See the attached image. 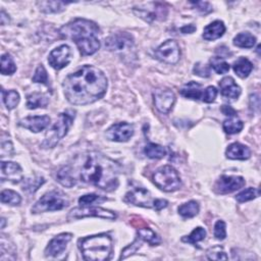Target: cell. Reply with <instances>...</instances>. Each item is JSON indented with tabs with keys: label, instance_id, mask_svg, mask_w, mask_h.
Returning <instances> with one entry per match:
<instances>
[{
	"label": "cell",
	"instance_id": "1",
	"mask_svg": "<svg viewBox=\"0 0 261 261\" xmlns=\"http://www.w3.org/2000/svg\"><path fill=\"white\" fill-rule=\"evenodd\" d=\"M62 87L64 96L70 103L87 105L99 100L106 93L107 79L98 68L84 65L65 78Z\"/></svg>",
	"mask_w": 261,
	"mask_h": 261
},
{
	"label": "cell",
	"instance_id": "2",
	"mask_svg": "<svg viewBox=\"0 0 261 261\" xmlns=\"http://www.w3.org/2000/svg\"><path fill=\"white\" fill-rule=\"evenodd\" d=\"M78 169L81 181L86 184L107 192L119 187V164L101 153L89 152L82 155Z\"/></svg>",
	"mask_w": 261,
	"mask_h": 261
},
{
	"label": "cell",
	"instance_id": "3",
	"mask_svg": "<svg viewBox=\"0 0 261 261\" xmlns=\"http://www.w3.org/2000/svg\"><path fill=\"white\" fill-rule=\"evenodd\" d=\"M98 33V26L85 19H77L59 30L61 37L73 40L84 56L93 55L100 48Z\"/></svg>",
	"mask_w": 261,
	"mask_h": 261
},
{
	"label": "cell",
	"instance_id": "4",
	"mask_svg": "<svg viewBox=\"0 0 261 261\" xmlns=\"http://www.w3.org/2000/svg\"><path fill=\"white\" fill-rule=\"evenodd\" d=\"M79 249L83 258L88 261H104L110 259L113 246L107 234H98L79 240Z\"/></svg>",
	"mask_w": 261,
	"mask_h": 261
},
{
	"label": "cell",
	"instance_id": "5",
	"mask_svg": "<svg viewBox=\"0 0 261 261\" xmlns=\"http://www.w3.org/2000/svg\"><path fill=\"white\" fill-rule=\"evenodd\" d=\"M75 116L76 111L73 109H69L60 113L56 123L52 126V128L49 130V132L46 134L41 146L45 149L54 148L57 145V143L68 134L69 130L75 120Z\"/></svg>",
	"mask_w": 261,
	"mask_h": 261
},
{
	"label": "cell",
	"instance_id": "6",
	"mask_svg": "<svg viewBox=\"0 0 261 261\" xmlns=\"http://www.w3.org/2000/svg\"><path fill=\"white\" fill-rule=\"evenodd\" d=\"M69 199L67 195L62 192L54 190L44 194L32 207L33 213H42L46 211L61 210L69 206Z\"/></svg>",
	"mask_w": 261,
	"mask_h": 261
},
{
	"label": "cell",
	"instance_id": "7",
	"mask_svg": "<svg viewBox=\"0 0 261 261\" xmlns=\"http://www.w3.org/2000/svg\"><path fill=\"white\" fill-rule=\"evenodd\" d=\"M153 182L164 192H175L182 187L181 177L172 165L159 167L153 175Z\"/></svg>",
	"mask_w": 261,
	"mask_h": 261
},
{
	"label": "cell",
	"instance_id": "8",
	"mask_svg": "<svg viewBox=\"0 0 261 261\" xmlns=\"http://www.w3.org/2000/svg\"><path fill=\"white\" fill-rule=\"evenodd\" d=\"M135 14L148 23L165 21L168 15V6L163 2H148L134 7Z\"/></svg>",
	"mask_w": 261,
	"mask_h": 261
},
{
	"label": "cell",
	"instance_id": "9",
	"mask_svg": "<svg viewBox=\"0 0 261 261\" xmlns=\"http://www.w3.org/2000/svg\"><path fill=\"white\" fill-rule=\"evenodd\" d=\"M89 216H94V217H99L103 219H109V220H114L116 219L117 215L111 210L104 209L101 207H92V206H82V207H77L71 210L69 213V219H80L84 217H89Z\"/></svg>",
	"mask_w": 261,
	"mask_h": 261
},
{
	"label": "cell",
	"instance_id": "10",
	"mask_svg": "<svg viewBox=\"0 0 261 261\" xmlns=\"http://www.w3.org/2000/svg\"><path fill=\"white\" fill-rule=\"evenodd\" d=\"M155 57L167 64H177L181 58V49L177 41L166 40L155 50Z\"/></svg>",
	"mask_w": 261,
	"mask_h": 261
},
{
	"label": "cell",
	"instance_id": "11",
	"mask_svg": "<svg viewBox=\"0 0 261 261\" xmlns=\"http://www.w3.org/2000/svg\"><path fill=\"white\" fill-rule=\"evenodd\" d=\"M105 47L113 52H126L134 47L133 36L127 32L115 33L105 40Z\"/></svg>",
	"mask_w": 261,
	"mask_h": 261
},
{
	"label": "cell",
	"instance_id": "12",
	"mask_svg": "<svg viewBox=\"0 0 261 261\" xmlns=\"http://www.w3.org/2000/svg\"><path fill=\"white\" fill-rule=\"evenodd\" d=\"M154 104L157 110L163 114L171 111L176 103V95L171 89L157 88L153 93Z\"/></svg>",
	"mask_w": 261,
	"mask_h": 261
},
{
	"label": "cell",
	"instance_id": "13",
	"mask_svg": "<svg viewBox=\"0 0 261 261\" xmlns=\"http://www.w3.org/2000/svg\"><path fill=\"white\" fill-rule=\"evenodd\" d=\"M73 52L70 46L60 45L50 52L48 56V62L54 70H61L69 65L72 60Z\"/></svg>",
	"mask_w": 261,
	"mask_h": 261
},
{
	"label": "cell",
	"instance_id": "14",
	"mask_svg": "<svg viewBox=\"0 0 261 261\" xmlns=\"http://www.w3.org/2000/svg\"><path fill=\"white\" fill-rule=\"evenodd\" d=\"M125 200L130 204L136 206L153 208L154 200L152 198L151 193L143 187H135L126 194Z\"/></svg>",
	"mask_w": 261,
	"mask_h": 261
},
{
	"label": "cell",
	"instance_id": "15",
	"mask_svg": "<svg viewBox=\"0 0 261 261\" xmlns=\"http://www.w3.org/2000/svg\"><path fill=\"white\" fill-rule=\"evenodd\" d=\"M246 182L244 178L237 176H221L215 183L214 191L217 194H229L244 187Z\"/></svg>",
	"mask_w": 261,
	"mask_h": 261
},
{
	"label": "cell",
	"instance_id": "16",
	"mask_svg": "<svg viewBox=\"0 0 261 261\" xmlns=\"http://www.w3.org/2000/svg\"><path fill=\"white\" fill-rule=\"evenodd\" d=\"M106 138L113 142H127L134 135V127L128 123H117L106 130Z\"/></svg>",
	"mask_w": 261,
	"mask_h": 261
},
{
	"label": "cell",
	"instance_id": "17",
	"mask_svg": "<svg viewBox=\"0 0 261 261\" xmlns=\"http://www.w3.org/2000/svg\"><path fill=\"white\" fill-rule=\"evenodd\" d=\"M72 239H73V234L70 233H62L57 235V236L52 239L47 245L45 249V255L50 257H55L63 253L64 250L67 249L68 244L72 241Z\"/></svg>",
	"mask_w": 261,
	"mask_h": 261
},
{
	"label": "cell",
	"instance_id": "18",
	"mask_svg": "<svg viewBox=\"0 0 261 261\" xmlns=\"http://www.w3.org/2000/svg\"><path fill=\"white\" fill-rule=\"evenodd\" d=\"M19 125L25 129L30 130L31 132L39 133L45 130L50 125V117L48 115L28 116L21 120Z\"/></svg>",
	"mask_w": 261,
	"mask_h": 261
},
{
	"label": "cell",
	"instance_id": "19",
	"mask_svg": "<svg viewBox=\"0 0 261 261\" xmlns=\"http://www.w3.org/2000/svg\"><path fill=\"white\" fill-rule=\"evenodd\" d=\"M220 93L224 97L235 100L241 95V88L232 77H226L219 82Z\"/></svg>",
	"mask_w": 261,
	"mask_h": 261
},
{
	"label": "cell",
	"instance_id": "20",
	"mask_svg": "<svg viewBox=\"0 0 261 261\" xmlns=\"http://www.w3.org/2000/svg\"><path fill=\"white\" fill-rule=\"evenodd\" d=\"M1 172H2V180L6 178L8 181L12 183H20L23 180L22 167L16 162L2 161Z\"/></svg>",
	"mask_w": 261,
	"mask_h": 261
},
{
	"label": "cell",
	"instance_id": "21",
	"mask_svg": "<svg viewBox=\"0 0 261 261\" xmlns=\"http://www.w3.org/2000/svg\"><path fill=\"white\" fill-rule=\"evenodd\" d=\"M226 155L228 158L233 160H246L250 158L251 151L247 146L236 142L227 148Z\"/></svg>",
	"mask_w": 261,
	"mask_h": 261
},
{
	"label": "cell",
	"instance_id": "22",
	"mask_svg": "<svg viewBox=\"0 0 261 261\" xmlns=\"http://www.w3.org/2000/svg\"><path fill=\"white\" fill-rule=\"evenodd\" d=\"M226 32V26L224 22L214 21L204 28L203 38L207 41H213L220 38Z\"/></svg>",
	"mask_w": 261,
	"mask_h": 261
},
{
	"label": "cell",
	"instance_id": "23",
	"mask_svg": "<svg viewBox=\"0 0 261 261\" xmlns=\"http://www.w3.org/2000/svg\"><path fill=\"white\" fill-rule=\"evenodd\" d=\"M203 88L202 85L197 82H189L188 84H185L181 89L180 93L182 96L185 98L193 99V100H200L202 99L203 95Z\"/></svg>",
	"mask_w": 261,
	"mask_h": 261
},
{
	"label": "cell",
	"instance_id": "24",
	"mask_svg": "<svg viewBox=\"0 0 261 261\" xmlns=\"http://www.w3.org/2000/svg\"><path fill=\"white\" fill-rule=\"evenodd\" d=\"M56 179L58 183L67 188H72L76 185V178L75 173L73 172V168L71 166H63L57 172Z\"/></svg>",
	"mask_w": 261,
	"mask_h": 261
},
{
	"label": "cell",
	"instance_id": "25",
	"mask_svg": "<svg viewBox=\"0 0 261 261\" xmlns=\"http://www.w3.org/2000/svg\"><path fill=\"white\" fill-rule=\"evenodd\" d=\"M233 69L240 78L245 79L248 76H249L253 70V64L252 62L246 58V57H240L233 64Z\"/></svg>",
	"mask_w": 261,
	"mask_h": 261
},
{
	"label": "cell",
	"instance_id": "26",
	"mask_svg": "<svg viewBox=\"0 0 261 261\" xmlns=\"http://www.w3.org/2000/svg\"><path fill=\"white\" fill-rule=\"evenodd\" d=\"M49 103V98L42 93H33L27 98V106L29 109L45 108Z\"/></svg>",
	"mask_w": 261,
	"mask_h": 261
},
{
	"label": "cell",
	"instance_id": "27",
	"mask_svg": "<svg viewBox=\"0 0 261 261\" xmlns=\"http://www.w3.org/2000/svg\"><path fill=\"white\" fill-rule=\"evenodd\" d=\"M137 233H138V238H140L142 241L147 242L151 246H157L161 244L160 237L150 228H140L138 229Z\"/></svg>",
	"mask_w": 261,
	"mask_h": 261
},
{
	"label": "cell",
	"instance_id": "28",
	"mask_svg": "<svg viewBox=\"0 0 261 261\" xmlns=\"http://www.w3.org/2000/svg\"><path fill=\"white\" fill-rule=\"evenodd\" d=\"M71 4V2L64 1H41L38 2L40 10L46 14H56V12H61L64 10L65 6Z\"/></svg>",
	"mask_w": 261,
	"mask_h": 261
},
{
	"label": "cell",
	"instance_id": "29",
	"mask_svg": "<svg viewBox=\"0 0 261 261\" xmlns=\"http://www.w3.org/2000/svg\"><path fill=\"white\" fill-rule=\"evenodd\" d=\"M199 209H200V207H199L198 202L192 200L187 203L182 204L179 207L178 211H179V214L184 218H192L198 214Z\"/></svg>",
	"mask_w": 261,
	"mask_h": 261
},
{
	"label": "cell",
	"instance_id": "30",
	"mask_svg": "<svg viewBox=\"0 0 261 261\" xmlns=\"http://www.w3.org/2000/svg\"><path fill=\"white\" fill-rule=\"evenodd\" d=\"M243 127H244L243 122L241 120H239L236 115L230 116L229 119H227L223 124L224 130L229 135H234V134L240 133Z\"/></svg>",
	"mask_w": 261,
	"mask_h": 261
},
{
	"label": "cell",
	"instance_id": "31",
	"mask_svg": "<svg viewBox=\"0 0 261 261\" xmlns=\"http://www.w3.org/2000/svg\"><path fill=\"white\" fill-rule=\"evenodd\" d=\"M234 44L240 48H252L256 44V38L248 32L240 33L234 38Z\"/></svg>",
	"mask_w": 261,
	"mask_h": 261
},
{
	"label": "cell",
	"instance_id": "32",
	"mask_svg": "<svg viewBox=\"0 0 261 261\" xmlns=\"http://www.w3.org/2000/svg\"><path fill=\"white\" fill-rule=\"evenodd\" d=\"M1 93H2V100L5 104L6 108L8 110L15 109L18 106V104L20 103V94L16 90L5 91L4 89H2Z\"/></svg>",
	"mask_w": 261,
	"mask_h": 261
},
{
	"label": "cell",
	"instance_id": "33",
	"mask_svg": "<svg viewBox=\"0 0 261 261\" xmlns=\"http://www.w3.org/2000/svg\"><path fill=\"white\" fill-rule=\"evenodd\" d=\"M144 153L151 159H159L166 155V149L155 143H149L144 148Z\"/></svg>",
	"mask_w": 261,
	"mask_h": 261
},
{
	"label": "cell",
	"instance_id": "34",
	"mask_svg": "<svg viewBox=\"0 0 261 261\" xmlns=\"http://www.w3.org/2000/svg\"><path fill=\"white\" fill-rule=\"evenodd\" d=\"M205 238H206V231L203 228L198 227V228H196L195 230H193V232L189 235V236L183 237L182 241L193 244L194 246H196L197 245V243L203 241Z\"/></svg>",
	"mask_w": 261,
	"mask_h": 261
},
{
	"label": "cell",
	"instance_id": "35",
	"mask_svg": "<svg viewBox=\"0 0 261 261\" xmlns=\"http://www.w3.org/2000/svg\"><path fill=\"white\" fill-rule=\"evenodd\" d=\"M210 67L218 75L227 74L230 71V64L221 56H214L210 59Z\"/></svg>",
	"mask_w": 261,
	"mask_h": 261
},
{
	"label": "cell",
	"instance_id": "36",
	"mask_svg": "<svg viewBox=\"0 0 261 261\" xmlns=\"http://www.w3.org/2000/svg\"><path fill=\"white\" fill-rule=\"evenodd\" d=\"M1 202L3 204H9L12 206L20 205L22 202V198L20 194L12 190H3L1 192Z\"/></svg>",
	"mask_w": 261,
	"mask_h": 261
},
{
	"label": "cell",
	"instance_id": "37",
	"mask_svg": "<svg viewBox=\"0 0 261 261\" xmlns=\"http://www.w3.org/2000/svg\"><path fill=\"white\" fill-rule=\"evenodd\" d=\"M17 72V65L12 57L5 53L1 56V74L2 75H12Z\"/></svg>",
	"mask_w": 261,
	"mask_h": 261
},
{
	"label": "cell",
	"instance_id": "38",
	"mask_svg": "<svg viewBox=\"0 0 261 261\" xmlns=\"http://www.w3.org/2000/svg\"><path fill=\"white\" fill-rule=\"evenodd\" d=\"M107 201L106 197H103V196H99L96 194H87L82 196L79 199V204L81 206H92L94 204H100Z\"/></svg>",
	"mask_w": 261,
	"mask_h": 261
},
{
	"label": "cell",
	"instance_id": "39",
	"mask_svg": "<svg viewBox=\"0 0 261 261\" xmlns=\"http://www.w3.org/2000/svg\"><path fill=\"white\" fill-rule=\"evenodd\" d=\"M260 192L258 189L256 188H248L242 192H240L237 196H236V200L239 203H244L247 201H251L257 197H259Z\"/></svg>",
	"mask_w": 261,
	"mask_h": 261
},
{
	"label": "cell",
	"instance_id": "40",
	"mask_svg": "<svg viewBox=\"0 0 261 261\" xmlns=\"http://www.w3.org/2000/svg\"><path fill=\"white\" fill-rule=\"evenodd\" d=\"M45 183L44 178L41 177H38L36 179H27L25 181V184H24V191H27L29 193H34L36 192L39 187L42 186Z\"/></svg>",
	"mask_w": 261,
	"mask_h": 261
},
{
	"label": "cell",
	"instance_id": "41",
	"mask_svg": "<svg viewBox=\"0 0 261 261\" xmlns=\"http://www.w3.org/2000/svg\"><path fill=\"white\" fill-rule=\"evenodd\" d=\"M206 254H207L208 259H210V260H228L229 258L226 252L224 251L223 247H220V246H214L210 248Z\"/></svg>",
	"mask_w": 261,
	"mask_h": 261
},
{
	"label": "cell",
	"instance_id": "42",
	"mask_svg": "<svg viewBox=\"0 0 261 261\" xmlns=\"http://www.w3.org/2000/svg\"><path fill=\"white\" fill-rule=\"evenodd\" d=\"M33 82L34 83H40V84H44L46 86L49 85V79H48V75L47 72L45 70V68L43 67L42 64L38 65V68L35 72V75L33 77Z\"/></svg>",
	"mask_w": 261,
	"mask_h": 261
},
{
	"label": "cell",
	"instance_id": "43",
	"mask_svg": "<svg viewBox=\"0 0 261 261\" xmlns=\"http://www.w3.org/2000/svg\"><path fill=\"white\" fill-rule=\"evenodd\" d=\"M227 226L224 220H217L214 226V237L217 240L223 241L227 238Z\"/></svg>",
	"mask_w": 261,
	"mask_h": 261
},
{
	"label": "cell",
	"instance_id": "44",
	"mask_svg": "<svg viewBox=\"0 0 261 261\" xmlns=\"http://www.w3.org/2000/svg\"><path fill=\"white\" fill-rule=\"evenodd\" d=\"M141 244H142V240L140 238H138L133 244H130V246L125 248V249L122 252V255H121L120 259H125V258L129 257L130 255H133L134 253H136L137 250L141 247Z\"/></svg>",
	"mask_w": 261,
	"mask_h": 261
},
{
	"label": "cell",
	"instance_id": "45",
	"mask_svg": "<svg viewBox=\"0 0 261 261\" xmlns=\"http://www.w3.org/2000/svg\"><path fill=\"white\" fill-rule=\"evenodd\" d=\"M216 96H217V89L213 86H209L203 91L201 100L204 101L205 103H212L215 100Z\"/></svg>",
	"mask_w": 261,
	"mask_h": 261
},
{
	"label": "cell",
	"instance_id": "46",
	"mask_svg": "<svg viewBox=\"0 0 261 261\" xmlns=\"http://www.w3.org/2000/svg\"><path fill=\"white\" fill-rule=\"evenodd\" d=\"M194 74L200 76L202 78H207L210 76V70L208 65H202L200 62H198L197 64H195L194 70H193Z\"/></svg>",
	"mask_w": 261,
	"mask_h": 261
},
{
	"label": "cell",
	"instance_id": "47",
	"mask_svg": "<svg viewBox=\"0 0 261 261\" xmlns=\"http://www.w3.org/2000/svg\"><path fill=\"white\" fill-rule=\"evenodd\" d=\"M12 153H14V147H12L11 142L8 141H2L1 143V156L4 157V156H12Z\"/></svg>",
	"mask_w": 261,
	"mask_h": 261
},
{
	"label": "cell",
	"instance_id": "48",
	"mask_svg": "<svg viewBox=\"0 0 261 261\" xmlns=\"http://www.w3.org/2000/svg\"><path fill=\"white\" fill-rule=\"evenodd\" d=\"M195 7H197L198 10H200L203 14H208V12H210L212 10V6L210 5V3L208 2H204V1H196V2H191Z\"/></svg>",
	"mask_w": 261,
	"mask_h": 261
},
{
	"label": "cell",
	"instance_id": "49",
	"mask_svg": "<svg viewBox=\"0 0 261 261\" xmlns=\"http://www.w3.org/2000/svg\"><path fill=\"white\" fill-rule=\"evenodd\" d=\"M168 202L164 199H155L154 200V205H153V209H155L156 211H160L163 208H165L167 206Z\"/></svg>",
	"mask_w": 261,
	"mask_h": 261
},
{
	"label": "cell",
	"instance_id": "50",
	"mask_svg": "<svg viewBox=\"0 0 261 261\" xmlns=\"http://www.w3.org/2000/svg\"><path fill=\"white\" fill-rule=\"evenodd\" d=\"M195 31H196V27L194 25H188L181 29V32L183 34H191V33H194Z\"/></svg>",
	"mask_w": 261,
	"mask_h": 261
},
{
	"label": "cell",
	"instance_id": "51",
	"mask_svg": "<svg viewBox=\"0 0 261 261\" xmlns=\"http://www.w3.org/2000/svg\"><path fill=\"white\" fill-rule=\"evenodd\" d=\"M221 111H223L226 115H229V116H235L237 114L236 110L233 109L231 106H227V105H224V107L221 108Z\"/></svg>",
	"mask_w": 261,
	"mask_h": 261
},
{
	"label": "cell",
	"instance_id": "52",
	"mask_svg": "<svg viewBox=\"0 0 261 261\" xmlns=\"http://www.w3.org/2000/svg\"><path fill=\"white\" fill-rule=\"evenodd\" d=\"M0 19H1V25H2V26H4V25H6V24L9 23V18H8V16L5 14V11H4V10L1 11V18H0Z\"/></svg>",
	"mask_w": 261,
	"mask_h": 261
},
{
	"label": "cell",
	"instance_id": "53",
	"mask_svg": "<svg viewBox=\"0 0 261 261\" xmlns=\"http://www.w3.org/2000/svg\"><path fill=\"white\" fill-rule=\"evenodd\" d=\"M1 221H2V226H1V228L3 229V228H4V225H5V219H4V218H2V219H1Z\"/></svg>",
	"mask_w": 261,
	"mask_h": 261
}]
</instances>
